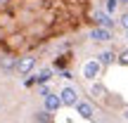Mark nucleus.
<instances>
[{
  "instance_id": "nucleus-1",
  "label": "nucleus",
  "mask_w": 128,
  "mask_h": 123,
  "mask_svg": "<svg viewBox=\"0 0 128 123\" xmlns=\"http://www.w3.org/2000/svg\"><path fill=\"white\" fill-rule=\"evenodd\" d=\"M60 102H62L64 107H76V104H78V92L74 90L71 85L62 88V92H60Z\"/></svg>"
},
{
  "instance_id": "nucleus-2",
  "label": "nucleus",
  "mask_w": 128,
  "mask_h": 123,
  "mask_svg": "<svg viewBox=\"0 0 128 123\" xmlns=\"http://www.w3.org/2000/svg\"><path fill=\"white\" fill-rule=\"evenodd\" d=\"M88 36H90V40H95V43H107V40H112V31H109V28H102V26H95Z\"/></svg>"
},
{
  "instance_id": "nucleus-3",
  "label": "nucleus",
  "mask_w": 128,
  "mask_h": 123,
  "mask_svg": "<svg viewBox=\"0 0 128 123\" xmlns=\"http://www.w3.org/2000/svg\"><path fill=\"white\" fill-rule=\"evenodd\" d=\"M83 76H86L88 81H95V78L100 76V62H86L83 64Z\"/></svg>"
},
{
  "instance_id": "nucleus-4",
  "label": "nucleus",
  "mask_w": 128,
  "mask_h": 123,
  "mask_svg": "<svg viewBox=\"0 0 128 123\" xmlns=\"http://www.w3.org/2000/svg\"><path fill=\"white\" fill-rule=\"evenodd\" d=\"M36 66V57H24V59L17 62V71L22 73V76H26V73H31V69Z\"/></svg>"
},
{
  "instance_id": "nucleus-5",
  "label": "nucleus",
  "mask_w": 128,
  "mask_h": 123,
  "mask_svg": "<svg viewBox=\"0 0 128 123\" xmlns=\"http://www.w3.org/2000/svg\"><path fill=\"white\" fill-rule=\"evenodd\" d=\"M95 21L100 24L102 28H112V26H114V19H112L107 12H102V9H97V12H95Z\"/></svg>"
},
{
  "instance_id": "nucleus-6",
  "label": "nucleus",
  "mask_w": 128,
  "mask_h": 123,
  "mask_svg": "<svg viewBox=\"0 0 128 123\" xmlns=\"http://www.w3.org/2000/svg\"><path fill=\"white\" fill-rule=\"evenodd\" d=\"M62 107V102H60V95H45V111H57Z\"/></svg>"
},
{
  "instance_id": "nucleus-7",
  "label": "nucleus",
  "mask_w": 128,
  "mask_h": 123,
  "mask_svg": "<svg viewBox=\"0 0 128 123\" xmlns=\"http://www.w3.org/2000/svg\"><path fill=\"white\" fill-rule=\"evenodd\" d=\"M76 111L83 116V119H92V104H90V102H78Z\"/></svg>"
},
{
  "instance_id": "nucleus-8",
  "label": "nucleus",
  "mask_w": 128,
  "mask_h": 123,
  "mask_svg": "<svg viewBox=\"0 0 128 123\" xmlns=\"http://www.w3.org/2000/svg\"><path fill=\"white\" fill-rule=\"evenodd\" d=\"M0 69H2L5 73L14 71V69H17V59H14V57H2V59H0Z\"/></svg>"
},
{
  "instance_id": "nucleus-9",
  "label": "nucleus",
  "mask_w": 128,
  "mask_h": 123,
  "mask_svg": "<svg viewBox=\"0 0 128 123\" xmlns=\"http://www.w3.org/2000/svg\"><path fill=\"white\" fill-rule=\"evenodd\" d=\"M114 59H116L114 52H112V50H104V52H100V59H97V62H100V66H102V64H104V66H109Z\"/></svg>"
},
{
  "instance_id": "nucleus-10",
  "label": "nucleus",
  "mask_w": 128,
  "mask_h": 123,
  "mask_svg": "<svg viewBox=\"0 0 128 123\" xmlns=\"http://www.w3.org/2000/svg\"><path fill=\"white\" fill-rule=\"evenodd\" d=\"M50 76H52V71H50V69H43V71H40V73L36 76V81H38V83L43 85V83H48V81H50Z\"/></svg>"
},
{
  "instance_id": "nucleus-11",
  "label": "nucleus",
  "mask_w": 128,
  "mask_h": 123,
  "mask_svg": "<svg viewBox=\"0 0 128 123\" xmlns=\"http://www.w3.org/2000/svg\"><path fill=\"white\" fill-rule=\"evenodd\" d=\"M36 121L38 123H50V114H48V111H40V114L36 116Z\"/></svg>"
},
{
  "instance_id": "nucleus-12",
  "label": "nucleus",
  "mask_w": 128,
  "mask_h": 123,
  "mask_svg": "<svg viewBox=\"0 0 128 123\" xmlns=\"http://www.w3.org/2000/svg\"><path fill=\"white\" fill-rule=\"evenodd\" d=\"M119 62L124 64V66H128V50H124V52L119 55Z\"/></svg>"
},
{
  "instance_id": "nucleus-13",
  "label": "nucleus",
  "mask_w": 128,
  "mask_h": 123,
  "mask_svg": "<svg viewBox=\"0 0 128 123\" xmlns=\"http://www.w3.org/2000/svg\"><path fill=\"white\" fill-rule=\"evenodd\" d=\"M92 95H95V97H102V95H104V88H102V85H95V88H92Z\"/></svg>"
},
{
  "instance_id": "nucleus-14",
  "label": "nucleus",
  "mask_w": 128,
  "mask_h": 123,
  "mask_svg": "<svg viewBox=\"0 0 128 123\" xmlns=\"http://www.w3.org/2000/svg\"><path fill=\"white\" fill-rule=\"evenodd\" d=\"M116 2H119V0H107V14H109V12H114Z\"/></svg>"
},
{
  "instance_id": "nucleus-15",
  "label": "nucleus",
  "mask_w": 128,
  "mask_h": 123,
  "mask_svg": "<svg viewBox=\"0 0 128 123\" xmlns=\"http://www.w3.org/2000/svg\"><path fill=\"white\" fill-rule=\"evenodd\" d=\"M121 26H124V31L128 28V14H124V17H121Z\"/></svg>"
},
{
  "instance_id": "nucleus-16",
  "label": "nucleus",
  "mask_w": 128,
  "mask_h": 123,
  "mask_svg": "<svg viewBox=\"0 0 128 123\" xmlns=\"http://www.w3.org/2000/svg\"><path fill=\"white\" fill-rule=\"evenodd\" d=\"M119 2H124V5H128V0H119Z\"/></svg>"
},
{
  "instance_id": "nucleus-17",
  "label": "nucleus",
  "mask_w": 128,
  "mask_h": 123,
  "mask_svg": "<svg viewBox=\"0 0 128 123\" xmlns=\"http://www.w3.org/2000/svg\"><path fill=\"white\" fill-rule=\"evenodd\" d=\"M126 119H128V107H126Z\"/></svg>"
},
{
  "instance_id": "nucleus-18",
  "label": "nucleus",
  "mask_w": 128,
  "mask_h": 123,
  "mask_svg": "<svg viewBox=\"0 0 128 123\" xmlns=\"http://www.w3.org/2000/svg\"><path fill=\"white\" fill-rule=\"evenodd\" d=\"M126 38H128V28H126Z\"/></svg>"
},
{
  "instance_id": "nucleus-19",
  "label": "nucleus",
  "mask_w": 128,
  "mask_h": 123,
  "mask_svg": "<svg viewBox=\"0 0 128 123\" xmlns=\"http://www.w3.org/2000/svg\"><path fill=\"white\" fill-rule=\"evenodd\" d=\"M0 2H2V0H0Z\"/></svg>"
}]
</instances>
